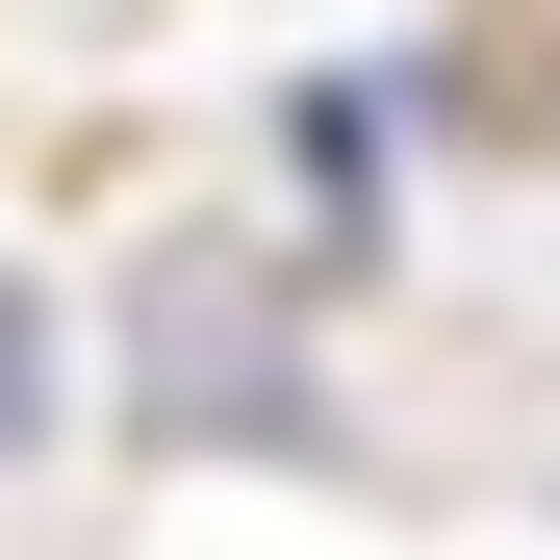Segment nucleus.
<instances>
[{"label": "nucleus", "instance_id": "f257e3e1", "mask_svg": "<svg viewBox=\"0 0 560 560\" xmlns=\"http://www.w3.org/2000/svg\"><path fill=\"white\" fill-rule=\"evenodd\" d=\"M128 408H153V433H306V357H280V280L178 255L153 306H128Z\"/></svg>", "mask_w": 560, "mask_h": 560}, {"label": "nucleus", "instance_id": "f03ea898", "mask_svg": "<svg viewBox=\"0 0 560 560\" xmlns=\"http://www.w3.org/2000/svg\"><path fill=\"white\" fill-rule=\"evenodd\" d=\"M26 433H51V306L0 280V458H26Z\"/></svg>", "mask_w": 560, "mask_h": 560}]
</instances>
